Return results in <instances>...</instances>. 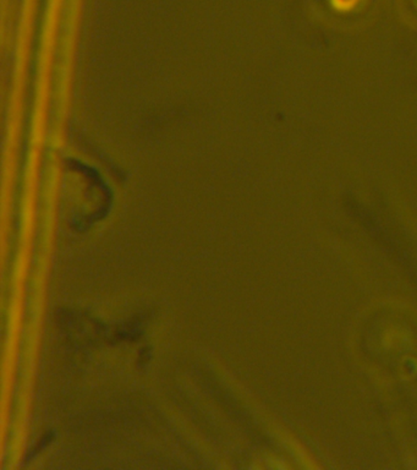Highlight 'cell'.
Instances as JSON below:
<instances>
[{
    "instance_id": "cell-1",
    "label": "cell",
    "mask_w": 417,
    "mask_h": 470,
    "mask_svg": "<svg viewBox=\"0 0 417 470\" xmlns=\"http://www.w3.org/2000/svg\"><path fill=\"white\" fill-rule=\"evenodd\" d=\"M360 0H331L334 9L338 11H350L359 4Z\"/></svg>"
}]
</instances>
